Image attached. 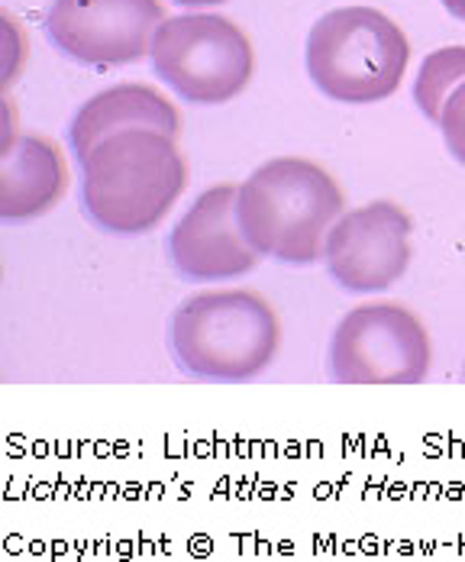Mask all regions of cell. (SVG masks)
Masks as SVG:
<instances>
[{
    "label": "cell",
    "instance_id": "obj_12",
    "mask_svg": "<svg viewBox=\"0 0 465 562\" xmlns=\"http://www.w3.org/2000/svg\"><path fill=\"white\" fill-rule=\"evenodd\" d=\"M465 81V46H450V49H436L423 58L417 81H413V101L423 111L427 120L440 123L443 104L450 101V94Z\"/></svg>",
    "mask_w": 465,
    "mask_h": 562
},
{
    "label": "cell",
    "instance_id": "obj_16",
    "mask_svg": "<svg viewBox=\"0 0 465 562\" xmlns=\"http://www.w3.org/2000/svg\"><path fill=\"white\" fill-rule=\"evenodd\" d=\"M181 7H211V3H224V0H174Z\"/></svg>",
    "mask_w": 465,
    "mask_h": 562
},
{
    "label": "cell",
    "instance_id": "obj_11",
    "mask_svg": "<svg viewBox=\"0 0 465 562\" xmlns=\"http://www.w3.org/2000/svg\"><path fill=\"white\" fill-rule=\"evenodd\" d=\"M126 130H156L166 136L181 133V120L174 104L149 85H116L94 94L75 113L68 143L78 159H84L101 139L126 133Z\"/></svg>",
    "mask_w": 465,
    "mask_h": 562
},
{
    "label": "cell",
    "instance_id": "obj_15",
    "mask_svg": "<svg viewBox=\"0 0 465 562\" xmlns=\"http://www.w3.org/2000/svg\"><path fill=\"white\" fill-rule=\"evenodd\" d=\"M440 3H443L456 20H465V0H440Z\"/></svg>",
    "mask_w": 465,
    "mask_h": 562
},
{
    "label": "cell",
    "instance_id": "obj_8",
    "mask_svg": "<svg viewBox=\"0 0 465 562\" xmlns=\"http://www.w3.org/2000/svg\"><path fill=\"white\" fill-rule=\"evenodd\" d=\"M413 221L392 201H372L347 211L330 226L324 262L330 279L352 294H375L392 288L410 266Z\"/></svg>",
    "mask_w": 465,
    "mask_h": 562
},
{
    "label": "cell",
    "instance_id": "obj_1",
    "mask_svg": "<svg viewBox=\"0 0 465 562\" xmlns=\"http://www.w3.org/2000/svg\"><path fill=\"white\" fill-rule=\"evenodd\" d=\"M188 184L174 136L126 130L81 159L84 214L114 236H143L162 224Z\"/></svg>",
    "mask_w": 465,
    "mask_h": 562
},
{
    "label": "cell",
    "instance_id": "obj_5",
    "mask_svg": "<svg viewBox=\"0 0 465 562\" xmlns=\"http://www.w3.org/2000/svg\"><path fill=\"white\" fill-rule=\"evenodd\" d=\"M149 61L188 104H227L252 78L256 58L246 33L217 13H181L166 20L156 36Z\"/></svg>",
    "mask_w": 465,
    "mask_h": 562
},
{
    "label": "cell",
    "instance_id": "obj_17",
    "mask_svg": "<svg viewBox=\"0 0 465 562\" xmlns=\"http://www.w3.org/2000/svg\"><path fill=\"white\" fill-rule=\"evenodd\" d=\"M463 379H465V369H463Z\"/></svg>",
    "mask_w": 465,
    "mask_h": 562
},
{
    "label": "cell",
    "instance_id": "obj_14",
    "mask_svg": "<svg viewBox=\"0 0 465 562\" xmlns=\"http://www.w3.org/2000/svg\"><path fill=\"white\" fill-rule=\"evenodd\" d=\"M3 40H7V85H10L16 78V68H20L26 46H20V30L13 23V16H7V13H3Z\"/></svg>",
    "mask_w": 465,
    "mask_h": 562
},
{
    "label": "cell",
    "instance_id": "obj_6",
    "mask_svg": "<svg viewBox=\"0 0 465 562\" xmlns=\"http://www.w3.org/2000/svg\"><path fill=\"white\" fill-rule=\"evenodd\" d=\"M430 356V337L407 307L362 304L337 324L327 362L340 385H420Z\"/></svg>",
    "mask_w": 465,
    "mask_h": 562
},
{
    "label": "cell",
    "instance_id": "obj_13",
    "mask_svg": "<svg viewBox=\"0 0 465 562\" xmlns=\"http://www.w3.org/2000/svg\"><path fill=\"white\" fill-rule=\"evenodd\" d=\"M440 130H443V139H446V149L453 153V159L465 166V81L443 104Z\"/></svg>",
    "mask_w": 465,
    "mask_h": 562
},
{
    "label": "cell",
    "instance_id": "obj_3",
    "mask_svg": "<svg viewBox=\"0 0 465 562\" xmlns=\"http://www.w3.org/2000/svg\"><path fill=\"white\" fill-rule=\"evenodd\" d=\"M169 346L174 362L194 379L249 382L272 366L282 346V324L256 291H201L178 304Z\"/></svg>",
    "mask_w": 465,
    "mask_h": 562
},
{
    "label": "cell",
    "instance_id": "obj_10",
    "mask_svg": "<svg viewBox=\"0 0 465 562\" xmlns=\"http://www.w3.org/2000/svg\"><path fill=\"white\" fill-rule=\"evenodd\" d=\"M68 188V169L53 139L16 133L0 153V217L33 221L56 207Z\"/></svg>",
    "mask_w": 465,
    "mask_h": 562
},
{
    "label": "cell",
    "instance_id": "obj_4",
    "mask_svg": "<svg viewBox=\"0 0 465 562\" xmlns=\"http://www.w3.org/2000/svg\"><path fill=\"white\" fill-rule=\"evenodd\" d=\"M407 61L410 46L401 26L375 7H337L307 33V75L337 104L392 98Z\"/></svg>",
    "mask_w": 465,
    "mask_h": 562
},
{
    "label": "cell",
    "instance_id": "obj_2",
    "mask_svg": "<svg viewBox=\"0 0 465 562\" xmlns=\"http://www.w3.org/2000/svg\"><path fill=\"white\" fill-rule=\"evenodd\" d=\"M340 184L307 159L282 156L239 184L236 214L246 239L262 259L310 266L324 259L330 226L347 211Z\"/></svg>",
    "mask_w": 465,
    "mask_h": 562
},
{
    "label": "cell",
    "instance_id": "obj_9",
    "mask_svg": "<svg viewBox=\"0 0 465 562\" xmlns=\"http://www.w3.org/2000/svg\"><path fill=\"white\" fill-rule=\"evenodd\" d=\"M236 201L239 184H214L174 224L169 259L181 279L230 281L259 266L262 256L239 226Z\"/></svg>",
    "mask_w": 465,
    "mask_h": 562
},
{
    "label": "cell",
    "instance_id": "obj_7",
    "mask_svg": "<svg viewBox=\"0 0 465 562\" xmlns=\"http://www.w3.org/2000/svg\"><path fill=\"white\" fill-rule=\"evenodd\" d=\"M162 23L159 0H53L43 26L58 53L81 65H129L149 56Z\"/></svg>",
    "mask_w": 465,
    "mask_h": 562
}]
</instances>
